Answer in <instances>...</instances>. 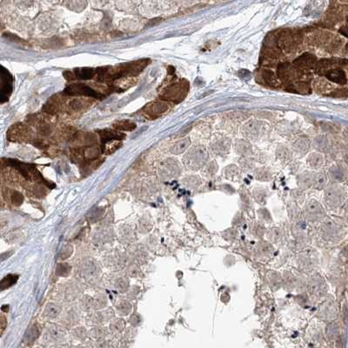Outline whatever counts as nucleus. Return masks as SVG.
I'll list each match as a JSON object with an SVG mask.
<instances>
[{
    "instance_id": "obj_1",
    "label": "nucleus",
    "mask_w": 348,
    "mask_h": 348,
    "mask_svg": "<svg viewBox=\"0 0 348 348\" xmlns=\"http://www.w3.org/2000/svg\"><path fill=\"white\" fill-rule=\"evenodd\" d=\"M302 42V34L294 30H283L277 37V46L279 50L286 53H293L299 50Z\"/></svg>"
},
{
    "instance_id": "obj_2",
    "label": "nucleus",
    "mask_w": 348,
    "mask_h": 348,
    "mask_svg": "<svg viewBox=\"0 0 348 348\" xmlns=\"http://www.w3.org/2000/svg\"><path fill=\"white\" fill-rule=\"evenodd\" d=\"M309 44L323 47L328 52H336L340 46V37L326 31H319L309 36Z\"/></svg>"
},
{
    "instance_id": "obj_3",
    "label": "nucleus",
    "mask_w": 348,
    "mask_h": 348,
    "mask_svg": "<svg viewBox=\"0 0 348 348\" xmlns=\"http://www.w3.org/2000/svg\"><path fill=\"white\" fill-rule=\"evenodd\" d=\"M305 72L295 67L294 64L289 62L281 63L278 67L277 76L282 83H295L299 81Z\"/></svg>"
},
{
    "instance_id": "obj_4",
    "label": "nucleus",
    "mask_w": 348,
    "mask_h": 348,
    "mask_svg": "<svg viewBox=\"0 0 348 348\" xmlns=\"http://www.w3.org/2000/svg\"><path fill=\"white\" fill-rule=\"evenodd\" d=\"M265 123L256 120H251L242 126V133L249 140L256 141L265 133Z\"/></svg>"
},
{
    "instance_id": "obj_5",
    "label": "nucleus",
    "mask_w": 348,
    "mask_h": 348,
    "mask_svg": "<svg viewBox=\"0 0 348 348\" xmlns=\"http://www.w3.org/2000/svg\"><path fill=\"white\" fill-rule=\"evenodd\" d=\"M208 150L202 146H198L188 153L187 161L188 166L194 170H198L207 163L208 160Z\"/></svg>"
},
{
    "instance_id": "obj_6",
    "label": "nucleus",
    "mask_w": 348,
    "mask_h": 348,
    "mask_svg": "<svg viewBox=\"0 0 348 348\" xmlns=\"http://www.w3.org/2000/svg\"><path fill=\"white\" fill-rule=\"evenodd\" d=\"M345 197L346 195L341 187L332 186L325 192V202L329 208H339L344 202Z\"/></svg>"
},
{
    "instance_id": "obj_7",
    "label": "nucleus",
    "mask_w": 348,
    "mask_h": 348,
    "mask_svg": "<svg viewBox=\"0 0 348 348\" xmlns=\"http://www.w3.org/2000/svg\"><path fill=\"white\" fill-rule=\"evenodd\" d=\"M259 82L271 88H278L280 86V80L278 76L272 70L262 69L258 71L256 75Z\"/></svg>"
},
{
    "instance_id": "obj_8",
    "label": "nucleus",
    "mask_w": 348,
    "mask_h": 348,
    "mask_svg": "<svg viewBox=\"0 0 348 348\" xmlns=\"http://www.w3.org/2000/svg\"><path fill=\"white\" fill-rule=\"evenodd\" d=\"M317 63H318L317 62V58L315 57L314 55L307 52V53L302 54L301 56H299L295 59L294 65L298 69L302 70L303 72H306L312 69H314Z\"/></svg>"
},
{
    "instance_id": "obj_9",
    "label": "nucleus",
    "mask_w": 348,
    "mask_h": 348,
    "mask_svg": "<svg viewBox=\"0 0 348 348\" xmlns=\"http://www.w3.org/2000/svg\"><path fill=\"white\" fill-rule=\"evenodd\" d=\"M305 213H306L307 220H311V221L321 220L325 215V212H324L321 205L316 200H311L307 204Z\"/></svg>"
},
{
    "instance_id": "obj_10",
    "label": "nucleus",
    "mask_w": 348,
    "mask_h": 348,
    "mask_svg": "<svg viewBox=\"0 0 348 348\" xmlns=\"http://www.w3.org/2000/svg\"><path fill=\"white\" fill-rule=\"evenodd\" d=\"M188 91V84L180 81L178 83H174L167 89V97L170 100L176 101L181 100L187 95Z\"/></svg>"
},
{
    "instance_id": "obj_11",
    "label": "nucleus",
    "mask_w": 348,
    "mask_h": 348,
    "mask_svg": "<svg viewBox=\"0 0 348 348\" xmlns=\"http://www.w3.org/2000/svg\"><path fill=\"white\" fill-rule=\"evenodd\" d=\"M66 92L70 95H84L98 98L100 94L83 84H74L66 89Z\"/></svg>"
},
{
    "instance_id": "obj_12",
    "label": "nucleus",
    "mask_w": 348,
    "mask_h": 348,
    "mask_svg": "<svg viewBox=\"0 0 348 348\" xmlns=\"http://www.w3.org/2000/svg\"><path fill=\"white\" fill-rule=\"evenodd\" d=\"M2 89H1V99L2 102H4V99L8 100V97L13 91V79L12 75L9 73L7 70L2 67Z\"/></svg>"
},
{
    "instance_id": "obj_13",
    "label": "nucleus",
    "mask_w": 348,
    "mask_h": 348,
    "mask_svg": "<svg viewBox=\"0 0 348 348\" xmlns=\"http://www.w3.org/2000/svg\"><path fill=\"white\" fill-rule=\"evenodd\" d=\"M230 146H231V142H230V139H228L226 138L216 139L211 145L212 152L216 155H220V156L228 154L230 151Z\"/></svg>"
},
{
    "instance_id": "obj_14",
    "label": "nucleus",
    "mask_w": 348,
    "mask_h": 348,
    "mask_svg": "<svg viewBox=\"0 0 348 348\" xmlns=\"http://www.w3.org/2000/svg\"><path fill=\"white\" fill-rule=\"evenodd\" d=\"M325 76L329 81H331V83L344 86L348 82V78H347L346 72L339 67H336V68L328 70Z\"/></svg>"
},
{
    "instance_id": "obj_15",
    "label": "nucleus",
    "mask_w": 348,
    "mask_h": 348,
    "mask_svg": "<svg viewBox=\"0 0 348 348\" xmlns=\"http://www.w3.org/2000/svg\"><path fill=\"white\" fill-rule=\"evenodd\" d=\"M311 142L310 139L306 137L298 138V139L294 142L293 144V149L296 154L299 156H304L307 154V152L310 149Z\"/></svg>"
},
{
    "instance_id": "obj_16",
    "label": "nucleus",
    "mask_w": 348,
    "mask_h": 348,
    "mask_svg": "<svg viewBox=\"0 0 348 348\" xmlns=\"http://www.w3.org/2000/svg\"><path fill=\"white\" fill-rule=\"evenodd\" d=\"M235 152L242 157H249L253 154V146L249 141L245 139H239L235 144Z\"/></svg>"
},
{
    "instance_id": "obj_17",
    "label": "nucleus",
    "mask_w": 348,
    "mask_h": 348,
    "mask_svg": "<svg viewBox=\"0 0 348 348\" xmlns=\"http://www.w3.org/2000/svg\"><path fill=\"white\" fill-rule=\"evenodd\" d=\"M286 90L292 92H296V93H302L306 94L311 91L310 85L306 81H296L295 83L288 85V87H286Z\"/></svg>"
},
{
    "instance_id": "obj_18",
    "label": "nucleus",
    "mask_w": 348,
    "mask_h": 348,
    "mask_svg": "<svg viewBox=\"0 0 348 348\" xmlns=\"http://www.w3.org/2000/svg\"><path fill=\"white\" fill-rule=\"evenodd\" d=\"M98 271H99V267L96 264L95 261L92 260L85 261L83 265L81 266V273L83 274L85 277H93L98 274Z\"/></svg>"
},
{
    "instance_id": "obj_19",
    "label": "nucleus",
    "mask_w": 348,
    "mask_h": 348,
    "mask_svg": "<svg viewBox=\"0 0 348 348\" xmlns=\"http://www.w3.org/2000/svg\"><path fill=\"white\" fill-rule=\"evenodd\" d=\"M323 279L318 276H313L309 281V290L313 295H320L323 290Z\"/></svg>"
},
{
    "instance_id": "obj_20",
    "label": "nucleus",
    "mask_w": 348,
    "mask_h": 348,
    "mask_svg": "<svg viewBox=\"0 0 348 348\" xmlns=\"http://www.w3.org/2000/svg\"><path fill=\"white\" fill-rule=\"evenodd\" d=\"M313 178H314V174H312L310 172H304L298 176V186L304 189L309 188L312 186H313Z\"/></svg>"
},
{
    "instance_id": "obj_21",
    "label": "nucleus",
    "mask_w": 348,
    "mask_h": 348,
    "mask_svg": "<svg viewBox=\"0 0 348 348\" xmlns=\"http://www.w3.org/2000/svg\"><path fill=\"white\" fill-rule=\"evenodd\" d=\"M124 257L122 253L120 252L116 253H110L105 259V262L108 266L111 267H118L121 266V265L124 263Z\"/></svg>"
},
{
    "instance_id": "obj_22",
    "label": "nucleus",
    "mask_w": 348,
    "mask_h": 348,
    "mask_svg": "<svg viewBox=\"0 0 348 348\" xmlns=\"http://www.w3.org/2000/svg\"><path fill=\"white\" fill-rule=\"evenodd\" d=\"M324 163V157L322 154L318 153H313L309 154L307 157V165L310 166L313 169H318L320 168Z\"/></svg>"
},
{
    "instance_id": "obj_23",
    "label": "nucleus",
    "mask_w": 348,
    "mask_h": 348,
    "mask_svg": "<svg viewBox=\"0 0 348 348\" xmlns=\"http://www.w3.org/2000/svg\"><path fill=\"white\" fill-rule=\"evenodd\" d=\"M276 156L282 162H289L292 159L293 154L290 150L284 145H279L276 151Z\"/></svg>"
},
{
    "instance_id": "obj_24",
    "label": "nucleus",
    "mask_w": 348,
    "mask_h": 348,
    "mask_svg": "<svg viewBox=\"0 0 348 348\" xmlns=\"http://www.w3.org/2000/svg\"><path fill=\"white\" fill-rule=\"evenodd\" d=\"M324 225H325V226H324L323 227V232L328 238L333 239L334 237L338 235V233H339V227H338L333 222L328 220V221H327Z\"/></svg>"
},
{
    "instance_id": "obj_25",
    "label": "nucleus",
    "mask_w": 348,
    "mask_h": 348,
    "mask_svg": "<svg viewBox=\"0 0 348 348\" xmlns=\"http://www.w3.org/2000/svg\"><path fill=\"white\" fill-rule=\"evenodd\" d=\"M328 182V178L327 175L324 173H319V174H314V178H313V186L315 189L321 190L324 187H326Z\"/></svg>"
},
{
    "instance_id": "obj_26",
    "label": "nucleus",
    "mask_w": 348,
    "mask_h": 348,
    "mask_svg": "<svg viewBox=\"0 0 348 348\" xmlns=\"http://www.w3.org/2000/svg\"><path fill=\"white\" fill-rule=\"evenodd\" d=\"M224 175L226 178L231 180H236L240 178V170L235 165H230L224 169Z\"/></svg>"
},
{
    "instance_id": "obj_27",
    "label": "nucleus",
    "mask_w": 348,
    "mask_h": 348,
    "mask_svg": "<svg viewBox=\"0 0 348 348\" xmlns=\"http://www.w3.org/2000/svg\"><path fill=\"white\" fill-rule=\"evenodd\" d=\"M61 313V308L58 305L50 303L48 304L45 309V316L47 318H56Z\"/></svg>"
},
{
    "instance_id": "obj_28",
    "label": "nucleus",
    "mask_w": 348,
    "mask_h": 348,
    "mask_svg": "<svg viewBox=\"0 0 348 348\" xmlns=\"http://www.w3.org/2000/svg\"><path fill=\"white\" fill-rule=\"evenodd\" d=\"M112 318V311L111 310H105V311L99 312L96 313L93 316V320L96 321L97 323H104V321H106L109 319Z\"/></svg>"
},
{
    "instance_id": "obj_29",
    "label": "nucleus",
    "mask_w": 348,
    "mask_h": 348,
    "mask_svg": "<svg viewBox=\"0 0 348 348\" xmlns=\"http://www.w3.org/2000/svg\"><path fill=\"white\" fill-rule=\"evenodd\" d=\"M117 311L121 315L128 314L132 310V306L127 300H120L116 304Z\"/></svg>"
},
{
    "instance_id": "obj_30",
    "label": "nucleus",
    "mask_w": 348,
    "mask_h": 348,
    "mask_svg": "<svg viewBox=\"0 0 348 348\" xmlns=\"http://www.w3.org/2000/svg\"><path fill=\"white\" fill-rule=\"evenodd\" d=\"M255 177L258 180L268 181L272 178V174L266 168H258L257 170L255 171Z\"/></svg>"
},
{
    "instance_id": "obj_31",
    "label": "nucleus",
    "mask_w": 348,
    "mask_h": 348,
    "mask_svg": "<svg viewBox=\"0 0 348 348\" xmlns=\"http://www.w3.org/2000/svg\"><path fill=\"white\" fill-rule=\"evenodd\" d=\"M75 73H76V77L78 79H87L92 78V76L95 73V71L92 70V69H78V70H75Z\"/></svg>"
},
{
    "instance_id": "obj_32",
    "label": "nucleus",
    "mask_w": 348,
    "mask_h": 348,
    "mask_svg": "<svg viewBox=\"0 0 348 348\" xmlns=\"http://www.w3.org/2000/svg\"><path fill=\"white\" fill-rule=\"evenodd\" d=\"M190 144L189 139H186L184 140L180 141L177 145H174V154H178L183 153L185 150L187 149L188 145Z\"/></svg>"
},
{
    "instance_id": "obj_33",
    "label": "nucleus",
    "mask_w": 348,
    "mask_h": 348,
    "mask_svg": "<svg viewBox=\"0 0 348 348\" xmlns=\"http://www.w3.org/2000/svg\"><path fill=\"white\" fill-rule=\"evenodd\" d=\"M17 276H16V275H8L7 277H5V278L2 280V282H1V287H2V289L8 288L10 286H13V284L17 281Z\"/></svg>"
},
{
    "instance_id": "obj_34",
    "label": "nucleus",
    "mask_w": 348,
    "mask_h": 348,
    "mask_svg": "<svg viewBox=\"0 0 348 348\" xmlns=\"http://www.w3.org/2000/svg\"><path fill=\"white\" fill-rule=\"evenodd\" d=\"M254 198L257 200L258 203L264 205L265 202V199H266V193L262 188H257L254 191Z\"/></svg>"
},
{
    "instance_id": "obj_35",
    "label": "nucleus",
    "mask_w": 348,
    "mask_h": 348,
    "mask_svg": "<svg viewBox=\"0 0 348 348\" xmlns=\"http://www.w3.org/2000/svg\"><path fill=\"white\" fill-rule=\"evenodd\" d=\"M129 286V282L126 278H120L115 282V287L121 292H125Z\"/></svg>"
},
{
    "instance_id": "obj_36",
    "label": "nucleus",
    "mask_w": 348,
    "mask_h": 348,
    "mask_svg": "<svg viewBox=\"0 0 348 348\" xmlns=\"http://www.w3.org/2000/svg\"><path fill=\"white\" fill-rule=\"evenodd\" d=\"M241 164V168L244 169V170H251L252 167L253 166V162L251 158H249L248 157H243L240 161Z\"/></svg>"
},
{
    "instance_id": "obj_37",
    "label": "nucleus",
    "mask_w": 348,
    "mask_h": 348,
    "mask_svg": "<svg viewBox=\"0 0 348 348\" xmlns=\"http://www.w3.org/2000/svg\"><path fill=\"white\" fill-rule=\"evenodd\" d=\"M70 270V267H69V265L67 264H61V265H58V268H57V274L58 275H61V276H65V275H67Z\"/></svg>"
},
{
    "instance_id": "obj_38",
    "label": "nucleus",
    "mask_w": 348,
    "mask_h": 348,
    "mask_svg": "<svg viewBox=\"0 0 348 348\" xmlns=\"http://www.w3.org/2000/svg\"><path fill=\"white\" fill-rule=\"evenodd\" d=\"M123 327H124V321L121 320V319H117V320H115V321L112 323V326H111V328H113L114 330H119L118 328L122 329Z\"/></svg>"
},
{
    "instance_id": "obj_39",
    "label": "nucleus",
    "mask_w": 348,
    "mask_h": 348,
    "mask_svg": "<svg viewBox=\"0 0 348 348\" xmlns=\"http://www.w3.org/2000/svg\"><path fill=\"white\" fill-rule=\"evenodd\" d=\"M340 33L342 35H345V36L348 37V25L344 26V27H341L340 29Z\"/></svg>"
},
{
    "instance_id": "obj_40",
    "label": "nucleus",
    "mask_w": 348,
    "mask_h": 348,
    "mask_svg": "<svg viewBox=\"0 0 348 348\" xmlns=\"http://www.w3.org/2000/svg\"><path fill=\"white\" fill-rule=\"evenodd\" d=\"M346 51H347V52L348 53V43L346 45Z\"/></svg>"
}]
</instances>
